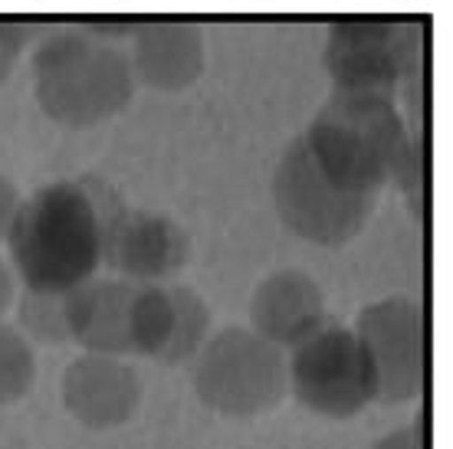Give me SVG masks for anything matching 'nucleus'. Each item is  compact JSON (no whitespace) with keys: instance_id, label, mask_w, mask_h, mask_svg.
<instances>
[{"instance_id":"nucleus-1","label":"nucleus","mask_w":453,"mask_h":449,"mask_svg":"<svg viewBox=\"0 0 453 449\" xmlns=\"http://www.w3.org/2000/svg\"><path fill=\"white\" fill-rule=\"evenodd\" d=\"M309 155L339 187L378 197L388 180L427 214L431 197V132L427 115L408 118L395 99L372 92H332L306 132Z\"/></svg>"},{"instance_id":"nucleus-2","label":"nucleus","mask_w":453,"mask_h":449,"mask_svg":"<svg viewBox=\"0 0 453 449\" xmlns=\"http://www.w3.org/2000/svg\"><path fill=\"white\" fill-rule=\"evenodd\" d=\"M122 197L103 178L57 180L20 201L7 233L11 270L27 293L66 295L103 266Z\"/></svg>"},{"instance_id":"nucleus-3","label":"nucleus","mask_w":453,"mask_h":449,"mask_svg":"<svg viewBox=\"0 0 453 449\" xmlns=\"http://www.w3.org/2000/svg\"><path fill=\"white\" fill-rule=\"evenodd\" d=\"M34 79L40 109L69 128H89L122 112L135 92L128 53L82 27L53 30L36 46Z\"/></svg>"},{"instance_id":"nucleus-4","label":"nucleus","mask_w":453,"mask_h":449,"mask_svg":"<svg viewBox=\"0 0 453 449\" xmlns=\"http://www.w3.org/2000/svg\"><path fill=\"white\" fill-rule=\"evenodd\" d=\"M326 69L335 92H372L395 99L427 79V23L349 17L329 27Z\"/></svg>"},{"instance_id":"nucleus-5","label":"nucleus","mask_w":453,"mask_h":449,"mask_svg":"<svg viewBox=\"0 0 453 449\" xmlns=\"http://www.w3.org/2000/svg\"><path fill=\"white\" fill-rule=\"evenodd\" d=\"M273 201L286 230L319 247H342L365 230L378 197L339 187L319 168L299 135L280 155V164L273 174Z\"/></svg>"},{"instance_id":"nucleus-6","label":"nucleus","mask_w":453,"mask_h":449,"mask_svg":"<svg viewBox=\"0 0 453 449\" xmlns=\"http://www.w3.org/2000/svg\"><path fill=\"white\" fill-rule=\"evenodd\" d=\"M194 387L207 407L224 416L266 414L289 391L283 348L250 328H226L204 341Z\"/></svg>"},{"instance_id":"nucleus-7","label":"nucleus","mask_w":453,"mask_h":449,"mask_svg":"<svg viewBox=\"0 0 453 449\" xmlns=\"http://www.w3.org/2000/svg\"><path fill=\"white\" fill-rule=\"evenodd\" d=\"M286 374L296 400L332 420L355 416L378 393L372 361L355 328L339 325L332 318L289 348Z\"/></svg>"},{"instance_id":"nucleus-8","label":"nucleus","mask_w":453,"mask_h":449,"mask_svg":"<svg viewBox=\"0 0 453 449\" xmlns=\"http://www.w3.org/2000/svg\"><path fill=\"white\" fill-rule=\"evenodd\" d=\"M355 335L372 361L381 404H404L424 391L427 381V315L424 305L391 295L362 308Z\"/></svg>"},{"instance_id":"nucleus-9","label":"nucleus","mask_w":453,"mask_h":449,"mask_svg":"<svg viewBox=\"0 0 453 449\" xmlns=\"http://www.w3.org/2000/svg\"><path fill=\"white\" fill-rule=\"evenodd\" d=\"M207 325L211 315L204 299L188 285H168V282L135 285L128 312V348L142 358L178 364L204 348Z\"/></svg>"},{"instance_id":"nucleus-10","label":"nucleus","mask_w":453,"mask_h":449,"mask_svg":"<svg viewBox=\"0 0 453 449\" xmlns=\"http://www.w3.org/2000/svg\"><path fill=\"white\" fill-rule=\"evenodd\" d=\"M188 256L191 243L181 224L165 214L122 207L105 236L103 263L119 272V279L148 285L171 279L188 263Z\"/></svg>"},{"instance_id":"nucleus-11","label":"nucleus","mask_w":453,"mask_h":449,"mask_svg":"<svg viewBox=\"0 0 453 449\" xmlns=\"http://www.w3.org/2000/svg\"><path fill=\"white\" fill-rule=\"evenodd\" d=\"M253 331L276 348H293L312 335L329 315L319 282L303 270H280L266 276L250 299Z\"/></svg>"},{"instance_id":"nucleus-12","label":"nucleus","mask_w":453,"mask_h":449,"mask_svg":"<svg viewBox=\"0 0 453 449\" xmlns=\"http://www.w3.org/2000/svg\"><path fill=\"white\" fill-rule=\"evenodd\" d=\"M135 285L138 282L119 279V276H109V279L92 276L89 282L63 295L69 338H76L89 354H109V358L132 354L128 312H132Z\"/></svg>"},{"instance_id":"nucleus-13","label":"nucleus","mask_w":453,"mask_h":449,"mask_svg":"<svg viewBox=\"0 0 453 449\" xmlns=\"http://www.w3.org/2000/svg\"><path fill=\"white\" fill-rule=\"evenodd\" d=\"M138 397H142V384L135 371L109 354H86L76 364H69L63 377V400L69 414L96 430L125 423L135 414Z\"/></svg>"},{"instance_id":"nucleus-14","label":"nucleus","mask_w":453,"mask_h":449,"mask_svg":"<svg viewBox=\"0 0 453 449\" xmlns=\"http://www.w3.org/2000/svg\"><path fill=\"white\" fill-rule=\"evenodd\" d=\"M128 63L151 89H184L204 69V30L191 20L135 23Z\"/></svg>"},{"instance_id":"nucleus-15","label":"nucleus","mask_w":453,"mask_h":449,"mask_svg":"<svg viewBox=\"0 0 453 449\" xmlns=\"http://www.w3.org/2000/svg\"><path fill=\"white\" fill-rule=\"evenodd\" d=\"M34 351L13 325L0 322V404H13L34 387Z\"/></svg>"},{"instance_id":"nucleus-16","label":"nucleus","mask_w":453,"mask_h":449,"mask_svg":"<svg viewBox=\"0 0 453 449\" xmlns=\"http://www.w3.org/2000/svg\"><path fill=\"white\" fill-rule=\"evenodd\" d=\"M20 325L36 341H50V345L66 341L69 331H66V312H63V295L27 293L20 299Z\"/></svg>"},{"instance_id":"nucleus-17","label":"nucleus","mask_w":453,"mask_h":449,"mask_svg":"<svg viewBox=\"0 0 453 449\" xmlns=\"http://www.w3.org/2000/svg\"><path fill=\"white\" fill-rule=\"evenodd\" d=\"M27 36H30V27H27V23L0 20V82H4L7 72L13 69L23 43H27Z\"/></svg>"},{"instance_id":"nucleus-18","label":"nucleus","mask_w":453,"mask_h":449,"mask_svg":"<svg viewBox=\"0 0 453 449\" xmlns=\"http://www.w3.org/2000/svg\"><path fill=\"white\" fill-rule=\"evenodd\" d=\"M17 207H20V194L13 187V180H7L0 174V240H7V233H11Z\"/></svg>"},{"instance_id":"nucleus-19","label":"nucleus","mask_w":453,"mask_h":449,"mask_svg":"<svg viewBox=\"0 0 453 449\" xmlns=\"http://www.w3.org/2000/svg\"><path fill=\"white\" fill-rule=\"evenodd\" d=\"M374 449H427V439H424V433H418L414 427H404V430L388 433L385 439H378V446Z\"/></svg>"},{"instance_id":"nucleus-20","label":"nucleus","mask_w":453,"mask_h":449,"mask_svg":"<svg viewBox=\"0 0 453 449\" xmlns=\"http://www.w3.org/2000/svg\"><path fill=\"white\" fill-rule=\"evenodd\" d=\"M13 302V270L0 259V315L11 308Z\"/></svg>"}]
</instances>
